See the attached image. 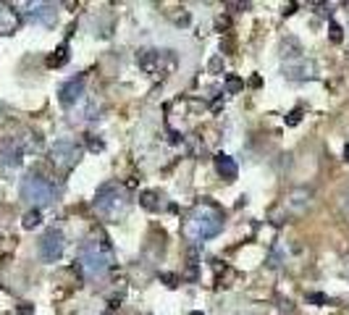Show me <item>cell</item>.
Wrapping results in <instances>:
<instances>
[{
	"label": "cell",
	"instance_id": "obj_1",
	"mask_svg": "<svg viewBox=\"0 0 349 315\" xmlns=\"http://www.w3.org/2000/svg\"><path fill=\"white\" fill-rule=\"evenodd\" d=\"M223 210L215 208L213 202H202V205H197L195 210H192V216L187 221V231L192 239H197V242H202V239H213L218 236L220 231H223Z\"/></svg>",
	"mask_w": 349,
	"mask_h": 315
},
{
	"label": "cell",
	"instance_id": "obj_25",
	"mask_svg": "<svg viewBox=\"0 0 349 315\" xmlns=\"http://www.w3.org/2000/svg\"><path fill=\"white\" fill-rule=\"evenodd\" d=\"M160 279H163L165 284H168V286H176V281H179V279H176V276H173V273H163Z\"/></svg>",
	"mask_w": 349,
	"mask_h": 315
},
{
	"label": "cell",
	"instance_id": "obj_19",
	"mask_svg": "<svg viewBox=\"0 0 349 315\" xmlns=\"http://www.w3.org/2000/svg\"><path fill=\"white\" fill-rule=\"evenodd\" d=\"M87 147H89L92 153H103V150H105V142H103V140H97V137H92V134H89V137H87Z\"/></svg>",
	"mask_w": 349,
	"mask_h": 315
},
{
	"label": "cell",
	"instance_id": "obj_13",
	"mask_svg": "<svg viewBox=\"0 0 349 315\" xmlns=\"http://www.w3.org/2000/svg\"><path fill=\"white\" fill-rule=\"evenodd\" d=\"M310 197H312V192L310 189H294L289 197H286V205L291 208V210H305L307 205H310Z\"/></svg>",
	"mask_w": 349,
	"mask_h": 315
},
{
	"label": "cell",
	"instance_id": "obj_11",
	"mask_svg": "<svg viewBox=\"0 0 349 315\" xmlns=\"http://www.w3.org/2000/svg\"><path fill=\"white\" fill-rule=\"evenodd\" d=\"M215 171L223 176L226 181H234L236 176H239V168H236L234 158L226 155V153H218V155H215Z\"/></svg>",
	"mask_w": 349,
	"mask_h": 315
},
{
	"label": "cell",
	"instance_id": "obj_15",
	"mask_svg": "<svg viewBox=\"0 0 349 315\" xmlns=\"http://www.w3.org/2000/svg\"><path fill=\"white\" fill-rule=\"evenodd\" d=\"M40 224H42V213L37 210V208H32V210L24 213V218H21V226H24V229H37Z\"/></svg>",
	"mask_w": 349,
	"mask_h": 315
},
{
	"label": "cell",
	"instance_id": "obj_6",
	"mask_svg": "<svg viewBox=\"0 0 349 315\" xmlns=\"http://www.w3.org/2000/svg\"><path fill=\"white\" fill-rule=\"evenodd\" d=\"M79 158H81V147L73 140H58L50 147V160L58 165V168H63V171L73 168V165L79 163Z\"/></svg>",
	"mask_w": 349,
	"mask_h": 315
},
{
	"label": "cell",
	"instance_id": "obj_27",
	"mask_svg": "<svg viewBox=\"0 0 349 315\" xmlns=\"http://www.w3.org/2000/svg\"><path fill=\"white\" fill-rule=\"evenodd\" d=\"M344 160H347V163H349V145H347V147H344Z\"/></svg>",
	"mask_w": 349,
	"mask_h": 315
},
{
	"label": "cell",
	"instance_id": "obj_10",
	"mask_svg": "<svg viewBox=\"0 0 349 315\" xmlns=\"http://www.w3.org/2000/svg\"><path fill=\"white\" fill-rule=\"evenodd\" d=\"M26 18L37 24H45V26H53L55 18H58V11L50 3H29L26 5Z\"/></svg>",
	"mask_w": 349,
	"mask_h": 315
},
{
	"label": "cell",
	"instance_id": "obj_23",
	"mask_svg": "<svg viewBox=\"0 0 349 315\" xmlns=\"http://www.w3.org/2000/svg\"><path fill=\"white\" fill-rule=\"evenodd\" d=\"M208 69H210V74H220V69H223V61H220L218 55H215V58H210Z\"/></svg>",
	"mask_w": 349,
	"mask_h": 315
},
{
	"label": "cell",
	"instance_id": "obj_22",
	"mask_svg": "<svg viewBox=\"0 0 349 315\" xmlns=\"http://www.w3.org/2000/svg\"><path fill=\"white\" fill-rule=\"evenodd\" d=\"M328 34H331V40H334V42H342V37H344V34H342V26H339L336 21L328 26Z\"/></svg>",
	"mask_w": 349,
	"mask_h": 315
},
{
	"label": "cell",
	"instance_id": "obj_20",
	"mask_svg": "<svg viewBox=\"0 0 349 315\" xmlns=\"http://www.w3.org/2000/svg\"><path fill=\"white\" fill-rule=\"evenodd\" d=\"M302 121V108H294L291 113L286 116V126H297Z\"/></svg>",
	"mask_w": 349,
	"mask_h": 315
},
{
	"label": "cell",
	"instance_id": "obj_29",
	"mask_svg": "<svg viewBox=\"0 0 349 315\" xmlns=\"http://www.w3.org/2000/svg\"><path fill=\"white\" fill-rule=\"evenodd\" d=\"M105 315H110V313H105Z\"/></svg>",
	"mask_w": 349,
	"mask_h": 315
},
{
	"label": "cell",
	"instance_id": "obj_7",
	"mask_svg": "<svg viewBox=\"0 0 349 315\" xmlns=\"http://www.w3.org/2000/svg\"><path fill=\"white\" fill-rule=\"evenodd\" d=\"M66 249V239H63L61 229H48L45 236L40 239V260L42 263H58Z\"/></svg>",
	"mask_w": 349,
	"mask_h": 315
},
{
	"label": "cell",
	"instance_id": "obj_8",
	"mask_svg": "<svg viewBox=\"0 0 349 315\" xmlns=\"http://www.w3.org/2000/svg\"><path fill=\"white\" fill-rule=\"evenodd\" d=\"M84 89H87V77L79 74V77H71L69 81H63L61 89H58V100L63 108H71L76 105L81 97H84Z\"/></svg>",
	"mask_w": 349,
	"mask_h": 315
},
{
	"label": "cell",
	"instance_id": "obj_24",
	"mask_svg": "<svg viewBox=\"0 0 349 315\" xmlns=\"http://www.w3.org/2000/svg\"><path fill=\"white\" fill-rule=\"evenodd\" d=\"M18 315H34V308L29 302H24V305H18Z\"/></svg>",
	"mask_w": 349,
	"mask_h": 315
},
{
	"label": "cell",
	"instance_id": "obj_28",
	"mask_svg": "<svg viewBox=\"0 0 349 315\" xmlns=\"http://www.w3.org/2000/svg\"><path fill=\"white\" fill-rule=\"evenodd\" d=\"M189 315H202V313H200V310H195V313H189Z\"/></svg>",
	"mask_w": 349,
	"mask_h": 315
},
{
	"label": "cell",
	"instance_id": "obj_5",
	"mask_svg": "<svg viewBox=\"0 0 349 315\" xmlns=\"http://www.w3.org/2000/svg\"><path fill=\"white\" fill-rule=\"evenodd\" d=\"M137 66H140L142 71L152 74V77H165V74H171L173 69H176V55H173L171 50H140L137 53Z\"/></svg>",
	"mask_w": 349,
	"mask_h": 315
},
{
	"label": "cell",
	"instance_id": "obj_4",
	"mask_svg": "<svg viewBox=\"0 0 349 315\" xmlns=\"http://www.w3.org/2000/svg\"><path fill=\"white\" fill-rule=\"evenodd\" d=\"M21 200L29 202V205H34L37 210L50 205V202L55 200V187L45 179V176L40 173H29L26 179L21 181Z\"/></svg>",
	"mask_w": 349,
	"mask_h": 315
},
{
	"label": "cell",
	"instance_id": "obj_21",
	"mask_svg": "<svg viewBox=\"0 0 349 315\" xmlns=\"http://www.w3.org/2000/svg\"><path fill=\"white\" fill-rule=\"evenodd\" d=\"M307 302H310V305H328L331 300L326 297V294H320V292H315V294H307Z\"/></svg>",
	"mask_w": 349,
	"mask_h": 315
},
{
	"label": "cell",
	"instance_id": "obj_16",
	"mask_svg": "<svg viewBox=\"0 0 349 315\" xmlns=\"http://www.w3.org/2000/svg\"><path fill=\"white\" fill-rule=\"evenodd\" d=\"M16 29L13 11H0V34H11Z\"/></svg>",
	"mask_w": 349,
	"mask_h": 315
},
{
	"label": "cell",
	"instance_id": "obj_12",
	"mask_svg": "<svg viewBox=\"0 0 349 315\" xmlns=\"http://www.w3.org/2000/svg\"><path fill=\"white\" fill-rule=\"evenodd\" d=\"M21 158H24V145L21 142H11L8 147H3V153H0V160H3V165H8V168L21 165Z\"/></svg>",
	"mask_w": 349,
	"mask_h": 315
},
{
	"label": "cell",
	"instance_id": "obj_2",
	"mask_svg": "<svg viewBox=\"0 0 349 315\" xmlns=\"http://www.w3.org/2000/svg\"><path fill=\"white\" fill-rule=\"evenodd\" d=\"M110 244L105 236H92L87 239L84 244L79 247V268L84 271L87 279H97V276H103L108 268H110Z\"/></svg>",
	"mask_w": 349,
	"mask_h": 315
},
{
	"label": "cell",
	"instance_id": "obj_14",
	"mask_svg": "<svg viewBox=\"0 0 349 315\" xmlns=\"http://www.w3.org/2000/svg\"><path fill=\"white\" fill-rule=\"evenodd\" d=\"M140 205L144 208V210H160V202H158V192H150V189H144L142 194H140Z\"/></svg>",
	"mask_w": 349,
	"mask_h": 315
},
{
	"label": "cell",
	"instance_id": "obj_26",
	"mask_svg": "<svg viewBox=\"0 0 349 315\" xmlns=\"http://www.w3.org/2000/svg\"><path fill=\"white\" fill-rule=\"evenodd\" d=\"M250 84H252V87H260V84H263V79H260V77H252V79H250Z\"/></svg>",
	"mask_w": 349,
	"mask_h": 315
},
{
	"label": "cell",
	"instance_id": "obj_3",
	"mask_svg": "<svg viewBox=\"0 0 349 315\" xmlns=\"http://www.w3.org/2000/svg\"><path fill=\"white\" fill-rule=\"evenodd\" d=\"M95 210H97L105 221H110V224H118V218H124L126 210H129V197H126V192L118 187L116 181L103 184V187L97 189V194H95Z\"/></svg>",
	"mask_w": 349,
	"mask_h": 315
},
{
	"label": "cell",
	"instance_id": "obj_18",
	"mask_svg": "<svg viewBox=\"0 0 349 315\" xmlns=\"http://www.w3.org/2000/svg\"><path fill=\"white\" fill-rule=\"evenodd\" d=\"M242 87H244V81L239 79V77H234V74H228V77H226V89L231 92V95H234V92H239Z\"/></svg>",
	"mask_w": 349,
	"mask_h": 315
},
{
	"label": "cell",
	"instance_id": "obj_9",
	"mask_svg": "<svg viewBox=\"0 0 349 315\" xmlns=\"http://www.w3.org/2000/svg\"><path fill=\"white\" fill-rule=\"evenodd\" d=\"M283 74H286V79H291V81L312 79V77H315V63H312V61H305V58L286 61V63H283Z\"/></svg>",
	"mask_w": 349,
	"mask_h": 315
},
{
	"label": "cell",
	"instance_id": "obj_17",
	"mask_svg": "<svg viewBox=\"0 0 349 315\" xmlns=\"http://www.w3.org/2000/svg\"><path fill=\"white\" fill-rule=\"evenodd\" d=\"M66 61H69V48H66V45H61V48L48 58V66H50V69H58V66H63Z\"/></svg>",
	"mask_w": 349,
	"mask_h": 315
}]
</instances>
